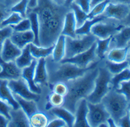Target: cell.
I'll use <instances>...</instances> for the list:
<instances>
[{"label": "cell", "instance_id": "6da1fadb", "mask_svg": "<svg viewBox=\"0 0 130 127\" xmlns=\"http://www.w3.org/2000/svg\"><path fill=\"white\" fill-rule=\"evenodd\" d=\"M99 72L96 66L88 70L85 74L66 83L68 92L64 97L62 107L75 114L77 102L80 99L86 98L94 88L95 79Z\"/></svg>", "mask_w": 130, "mask_h": 127}, {"label": "cell", "instance_id": "7a4b0ae2", "mask_svg": "<svg viewBox=\"0 0 130 127\" xmlns=\"http://www.w3.org/2000/svg\"><path fill=\"white\" fill-rule=\"evenodd\" d=\"M97 63L89 66L87 68H80L71 63H61L60 65L51 64L48 72V80L50 83L54 85L58 82L67 83V81L74 80L83 75L88 70L94 67Z\"/></svg>", "mask_w": 130, "mask_h": 127}, {"label": "cell", "instance_id": "3957f363", "mask_svg": "<svg viewBox=\"0 0 130 127\" xmlns=\"http://www.w3.org/2000/svg\"><path fill=\"white\" fill-rule=\"evenodd\" d=\"M65 14H59L40 23L39 40L40 46L47 47L54 45L61 35Z\"/></svg>", "mask_w": 130, "mask_h": 127}, {"label": "cell", "instance_id": "277c9868", "mask_svg": "<svg viewBox=\"0 0 130 127\" xmlns=\"http://www.w3.org/2000/svg\"><path fill=\"white\" fill-rule=\"evenodd\" d=\"M101 102L110 117L118 124L119 120L128 112V101L124 94L115 90H109Z\"/></svg>", "mask_w": 130, "mask_h": 127}, {"label": "cell", "instance_id": "5b68a950", "mask_svg": "<svg viewBox=\"0 0 130 127\" xmlns=\"http://www.w3.org/2000/svg\"><path fill=\"white\" fill-rule=\"evenodd\" d=\"M96 37L91 33L83 35L81 38H72L65 36V56L70 58L89 50L96 41Z\"/></svg>", "mask_w": 130, "mask_h": 127}, {"label": "cell", "instance_id": "8992f818", "mask_svg": "<svg viewBox=\"0 0 130 127\" xmlns=\"http://www.w3.org/2000/svg\"><path fill=\"white\" fill-rule=\"evenodd\" d=\"M111 73L107 69L99 68V72L95 79L94 88L86 97V100L92 104L101 102L102 98L109 91V83L111 81Z\"/></svg>", "mask_w": 130, "mask_h": 127}, {"label": "cell", "instance_id": "52a82bcc", "mask_svg": "<svg viewBox=\"0 0 130 127\" xmlns=\"http://www.w3.org/2000/svg\"><path fill=\"white\" fill-rule=\"evenodd\" d=\"M109 117L110 114L102 102L92 104L88 102L87 120L90 126H99L102 123H105Z\"/></svg>", "mask_w": 130, "mask_h": 127}, {"label": "cell", "instance_id": "ba28073f", "mask_svg": "<svg viewBox=\"0 0 130 127\" xmlns=\"http://www.w3.org/2000/svg\"><path fill=\"white\" fill-rule=\"evenodd\" d=\"M8 87L13 94L18 95L22 98L37 102L40 99L39 94L31 91L26 82L21 77L17 80H10L8 81Z\"/></svg>", "mask_w": 130, "mask_h": 127}, {"label": "cell", "instance_id": "9c48e42d", "mask_svg": "<svg viewBox=\"0 0 130 127\" xmlns=\"http://www.w3.org/2000/svg\"><path fill=\"white\" fill-rule=\"evenodd\" d=\"M96 42H95L89 50L79 53L72 58H63L61 61H60V63H71L76 65L80 68H87L89 67V64L95 60L96 56Z\"/></svg>", "mask_w": 130, "mask_h": 127}, {"label": "cell", "instance_id": "30bf717a", "mask_svg": "<svg viewBox=\"0 0 130 127\" xmlns=\"http://www.w3.org/2000/svg\"><path fill=\"white\" fill-rule=\"evenodd\" d=\"M123 25H116L114 23H104L102 21L95 23L91 28V33L98 39L104 40L116 35L118 31L123 29Z\"/></svg>", "mask_w": 130, "mask_h": 127}, {"label": "cell", "instance_id": "8fae6325", "mask_svg": "<svg viewBox=\"0 0 130 127\" xmlns=\"http://www.w3.org/2000/svg\"><path fill=\"white\" fill-rule=\"evenodd\" d=\"M0 79L5 80H17L21 77L22 69H20L13 61H5L0 56Z\"/></svg>", "mask_w": 130, "mask_h": 127}, {"label": "cell", "instance_id": "7c38bea8", "mask_svg": "<svg viewBox=\"0 0 130 127\" xmlns=\"http://www.w3.org/2000/svg\"><path fill=\"white\" fill-rule=\"evenodd\" d=\"M129 12V5L121 3H112L110 2L102 14L106 18L123 21L127 17Z\"/></svg>", "mask_w": 130, "mask_h": 127}, {"label": "cell", "instance_id": "4fadbf2b", "mask_svg": "<svg viewBox=\"0 0 130 127\" xmlns=\"http://www.w3.org/2000/svg\"><path fill=\"white\" fill-rule=\"evenodd\" d=\"M87 115H88V101L86 98L80 99L76 104V109L75 112V120L73 126H90L87 120Z\"/></svg>", "mask_w": 130, "mask_h": 127}, {"label": "cell", "instance_id": "5bb4252c", "mask_svg": "<svg viewBox=\"0 0 130 127\" xmlns=\"http://www.w3.org/2000/svg\"><path fill=\"white\" fill-rule=\"evenodd\" d=\"M22 50L17 47L10 38L4 42L0 56L5 61H13L21 55Z\"/></svg>", "mask_w": 130, "mask_h": 127}, {"label": "cell", "instance_id": "9a60e30c", "mask_svg": "<svg viewBox=\"0 0 130 127\" xmlns=\"http://www.w3.org/2000/svg\"><path fill=\"white\" fill-rule=\"evenodd\" d=\"M10 119L9 120L7 126L10 127H29L30 126L29 117L21 107L18 109L10 110Z\"/></svg>", "mask_w": 130, "mask_h": 127}, {"label": "cell", "instance_id": "2e32d148", "mask_svg": "<svg viewBox=\"0 0 130 127\" xmlns=\"http://www.w3.org/2000/svg\"><path fill=\"white\" fill-rule=\"evenodd\" d=\"M37 63V61L35 59V60H33V61L31 62V64L29 67L23 68L21 77L26 82L31 91L37 93V94H40L41 93V89L38 86H37V84L35 83V81H34L35 70Z\"/></svg>", "mask_w": 130, "mask_h": 127}, {"label": "cell", "instance_id": "e0dca14e", "mask_svg": "<svg viewBox=\"0 0 130 127\" xmlns=\"http://www.w3.org/2000/svg\"><path fill=\"white\" fill-rule=\"evenodd\" d=\"M10 39L16 46L22 50L26 45L34 42L35 36L31 30L26 31H13Z\"/></svg>", "mask_w": 130, "mask_h": 127}, {"label": "cell", "instance_id": "ac0fdd59", "mask_svg": "<svg viewBox=\"0 0 130 127\" xmlns=\"http://www.w3.org/2000/svg\"><path fill=\"white\" fill-rule=\"evenodd\" d=\"M76 29V20L74 12L72 10H70L64 15L61 35L66 37H70L72 38H76L77 37L75 33Z\"/></svg>", "mask_w": 130, "mask_h": 127}, {"label": "cell", "instance_id": "d6986e66", "mask_svg": "<svg viewBox=\"0 0 130 127\" xmlns=\"http://www.w3.org/2000/svg\"><path fill=\"white\" fill-rule=\"evenodd\" d=\"M0 99L5 102L12 109H18L20 106L8 87V80L0 79Z\"/></svg>", "mask_w": 130, "mask_h": 127}, {"label": "cell", "instance_id": "ffe728a7", "mask_svg": "<svg viewBox=\"0 0 130 127\" xmlns=\"http://www.w3.org/2000/svg\"><path fill=\"white\" fill-rule=\"evenodd\" d=\"M48 80L46 61L45 58H39L35 70L34 81L36 84H46Z\"/></svg>", "mask_w": 130, "mask_h": 127}, {"label": "cell", "instance_id": "44dd1931", "mask_svg": "<svg viewBox=\"0 0 130 127\" xmlns=\"http://www.w3.org/2000/svg\"><path fill=\"white\" fill-rule=\"evenodd\" d=\"M51 113L57 118L62 119L66 123L67 126H73L75 120V114L72 113L70 110L63 107L62 106L54 107L51 110Z\"/></svg>", "mask_w": 130, "mask_h": 127}, {"label": "cell", "instance_id": "7402d4cb", "mask_svg": "<svg viewBox=\"0 0 130 127\" xmlns=\"http://www.w3.org/2000/svg\"><path fill=\"white\" fill-rule=\"evenodd\" d=\"M13 95L15 100L18 102L20 107L24 110V113L29 118L38 111L37 105L36 104L35 100L26 99L21 97L18 95H15V94H13Z\"/></svg>", "mask_w": 130, "mask_h": 127}, {"label": "cell", "instance_id": "603a6c76", "mask_svg": "<svg viewBox=\"0 0 130 127\" xmlns=\"http://www.w3.org/2000/svg\"><path fill=\"white\" fill-rule=\"evenodd\" d=\"M53 60L55 62H60L65 56V36L61 35L53 46Z\"/></svg>", "mask_w": 130, "mask_h": 127}, {"label": "cell", "instance_id": "cb8c5ba5", "mask_svg": "<svg viewBox=\"0 0 130 127\" xmlns=\"http://www.w3.org/2000/svg\"><path fill=\"white\" fill-rule=\"evenodd\" d=\"M33 60H35V58L31 54L29 44H28L22 49L21 55L15 60V62L20 69H22L24 67H29Z\"/></svg>", "mask_w": 130, "mask_h": 127}, {"label": "cell", "instance_id": "d4e9b609", "mask_svg": "<svg viewBox=\"0 0 130 127\" xmlns=\"http://www.w3.org/2000/svg\"><path fill=\"white\" fill-rule=\"evenodd\" d=\"M27 18L29 19L30 23H31V31L33 32L35 36L34 40V44L40 46V40H39V34H40V23L37 15L35 12L28 10L27 11Z\"/></svg>", "mask_w": 130, "mask_h": 127}, {"label": "cell", "instance_id": "484cf974", "mask_svg": "<svg viewBox=\"0 0 130 127\" xmlns=\"http://www.w3.org/2000/svg\"><path fill=\"white\" fill-rule=\"evenodd\" d=\"M107 18L104 16L103 15H98L96 17L91 18V19H87L83 25L76 29L75 33L76 35L78 36H83L85 35H88L91 33V28L92 27V26L95 24V23L100 22V21H103L104 20H105Z\"/></svg>", "mask_w": 130, "mask_h": 127}, {"label": "cell", "instance_id": "4316f807", "mask_svg": "<svg viewBox=\"0 0 130 127\" xmlns=\"http://www.w3.org/2000/svg\"><path fill=\"white\" fill-rule=\"evenodd\" d=\"M129 51V47H116L111 50L107 55V58L109 61L115 63H121L126 60L127 53Z\"/></svg>", "mask_w": 130, "mask_h": 127}, {"label": "cell", "instance_id": "83f0119b", "mask_svg": "<svg viewBox=\"0 0 130 127\" xmlns=\"http://www.w3.org/2000/svg\"><path fill=\"white\" fill-rule=\"evenodd\" d=\"M53 46L47 47H42V46H37L35 45L34 43H30L29 44V49L30 52L31 56L36 58H46L48 57L49 56H51L53 53Z\"/></svg>", "mask_w": 130, "mask_h": 127}, {"label": "cell", "instance_id": "f1b7e54d", "mask_svg": "<svg viewBox=\"0 0 130 127\" xmlns=\"http://www.w3.org/2000/svg\"><path fill=\"white\" fill-rule=\"evenodd\" d=\"M113 40L116 47H124L130 40V26L124 27L120 32L113 36Z\"/></svg>", "mask_w": 130, "mask_h": 127}, {"label": "cell", "instance_id": "f546056e", "mask_svg": "<svg viewBox=\"0 0 130 127\" xmlns=\"http://www.w3.org/2000/svg\"><path fill=\"white\" fill-rule=\"evenodd\" d=\"M70 8L74 12L75 18V20H76V26H77V28L80 27L84 23V22L88 19V13L85 12L75 2L72 3L70 6Z\"/></svg>", "mask_w": 130, "mask_h": 127}, {"label": "cell", "instance_id": "4dcf8cb0", "mask_svg": "<svg viewBox=\"0 0 130 127\" xmlns=\"http://www.w3.org/2000/svg\"><path fill=\"white\" fill-rule=\"evenodd\" d=\"M30 126L46 127L48 124V118L44 113L38 111L29 118Z\"/></svg>", "mask_w": 130, "mask_h": 127}, {"label": "cell", "instance_id": "1f68e13d", "mask_svg": "<svg viewBox=\"0 0 130 127\" xmlns=\"http://www.w3.org/2000/svg\"><path fill=\"white\" fill-rule=\"evenodd\" d=\"M112 37L110 36L107 37V39L100 40V39H96V55L100 58H103L105 57V53L107 52L110 41L112 40Z\"/></svg>", "mask_w": 130, "mask_h": 127}, {"label": "cell", "instance_id": "d6a6232c", "mask_svg": "<svg viewBox=\"0 0 130 127\" xmlns=\"http://www.w3.org/2000/svg\"><path fill=\"white\" fill-rule=\"evenodd\" d=\"M128 81H130V69L127 67L121 72L115 75V76L111 78L110 83L115 88H118L121 83Z\"/></svg>", "mask_w": 130, "mask_h": 127}, {"label": "cell", "instance_id": "836d02e7", "mask_svg": "<svg viewBox=\"0 0 130 127\" xmlns=\"http://www.w3.org/2000/svg\"><path fill=\"white\" fill-rule=\"evenodd\" d=\"M29 0H21L10 9V12H17L23 18H27Z\"/></svg>", "mask_w": 130, "mask_h": 127}, {"label": "cell", "instance_id": "e575fe53", "mask_svg": "<svg viewBox=\"0 0 130 127\" xmlns=\"http://www.w3.org/2000/svg\"><path fill=\"white\" fill-rule=\"evenodd\" d=\"M107 67V69L110 71V72L113 75H116L119 72H121V71H123L126 68L129 67V64L128 61H124L123 62L121 63H115L110 61H107L106 62Z\"/></svg>", "mask_w": 130, "mask_h": 127}, {"label": "cell", "instance_id": "d590c367", "mask_svg": "<svg viewBox=\"0 0 130 127\" xmlns=\"http://www.w3.org/2000/svg\"><path fill=\"white\" fill-rule=\"evenodd\" d=\"M110 2V0H105L100 3L96 5L94 7H93L91 9L90 12L88 13V19H91V18H94L98 15H102V13L104 12L105 8H106L107 5L109 4Z\"/></svg>", "mask_w": 130, "mask_h": 127}, {"label": "cell", "instance_id": "8d00e7d4", "mask_svg": "<svg viewBox=\"0 0 130 127\" xmlns=\"http://www.w3.org/2000/svg\"><path fill=\"white\" fill-rule=\"evenodd\" d=\"M23 18L21 17L17 12H10V14L2 21V28L5 27V26H12L14 25L18 24Z\"/></svg>", "mask_w": 130, "mask_h": 127}, {"label": "cell", "instance_id": "74e56055", "mask_svg": "<svg viewBox=\"0 0 130 127\" xmlns=\"http://www.w3.org/2000/svg\"><path fill=\"white\" fill-rule=\"evenodd\" d=\"M12 32H13V29L10 26H5V27L0 29V54H1L4 42L5 41L6 39L10 37Z\"/></svg>", "mask_w": 130, "mask_h": 127}, {"label": "cell", "instance_id": "f35d334b", "mask_svg": "<svg viewBox=\"0 0 130 127\" xmlns=\"http://www.w3.org/2000/svg\"><path fill=\"white\" fill-rule=\"evenodd\" d=\"M13 31H26L31 30V23L28 18H23L18 24L12 26Z\"/></svg>", "mask_w": 130, "mask_h": 127}, {"label": "cell", "instance_id": "ab89813d", "mask_svg": "<svg viewBox=\"0 0 130 127\" xmlns=\"http://www.w3.org/2000/svg\"><path fill=\"white\" fill-rule=\"evenodd\" d=\"M121 88H115L116 91L124 94L128 102H130V81H124L120 84Z\"/></svg>", "mask_w": 130, "mask_h": 127}, {"label": "cell", "instance_id": "60d3db41", "mask_svg": "<svg viewBox=\"0 0 130 127\" xmlns=\"http://www.w3.org/2000/svg\"><path fill=\"white\" fill-rule=\"evenodd\" d=\"M53 92L65 97L66 94L68 92V88H67L66 83L58 82V83H55L54 86H53Z\"/></svg>", "mask_w": 130, "mask_h": 127}, {"label": "cell", "instance_id": "b9f144b4", "mask_svg": "<svg viewBox=\"0 0 130 127\" xmlns=\"http://www.w3.org/2000/svg\"><path fill=\"white\" fill-rule=\"evenodd\" d=\"M64 97L53 92L50 97V102L54 107H61L64 104Z\"/></svg>", "mask_w": 130, "mask_h": 127}, {"label": "cell", "instance_id": "7bdbcfd3", "mask_svg": "<svg viewBox=\"0 0 130 127\" xmlns=\"http://www.w3.org/2000/svg\"><path fill=\"white\" fill-rule=\"evenodd\" d=\"M10 14V10L4 4L3 1H0V29L2 28V21Z\"/></svg>", "mask_w": 130, "mask_h": 127}, {"label": "cell", "instance_id": "ee69618b", "mask_svg": "<svg viewBox=\"0 0 130 127\" xmlns=\"http://www.w3.org/2000/svg\"><path fill=\"white\" fill-rule=\"evenodd\" d=\"M12 107L9 104L6 103L5 102L0 99V113L4 116H5L7 119H10V110Z\"/></svg>", "mask_w": 130, "mask_h": 127}, {"label": "cell", "instance_id": "f6af8a7d", "mask_svg": "<svg viewBox=\"0 0 130 127\" xmlns=\"http://www.w3.org/2000/svg\"><path fill=\"white\" fill-rule=\"evenodd\" d=\"M90 2L91 0H75L73 2L79 6L85 12L89 13L91 10Z\"/></svg>", "mask_w": 130, "mask_h": 127}, {"label": "cell", "instance_id": "bcb514c9", "mask_svg": "<svg viewBox=\"0 0 130 127\" xmlns=\"http://www.w3.org/2000/svg\"><path fill=\"white\" fill-rule=\"evenodd\" d=\"M117 126L121 127H130V116L129 111L118 122Z\"/></svg>", "mask_w": 130, "mask_h": 127}, {"label": "cell", "instance_id": "7dc6e473", "mask_svg": "<svg viewBox=\"0 0 130 127\" xmlns=\"http://www.w3.org/2000/svg\"><path fill=\"white\" fill-rule=\"evenodd\" d=\"M47 127H64L67 126V124L61 118H56L54 119L52 121H51L50 123H48L47 124Z\"/></svg>", "mask_w": 130, "mask_h": 127}, {"label": "cell", "instance_id": "c3c4849f", "mask_svg": "<svg viewBox=\"0 0 130 127\" xmlns=\"http://www.w3.org/2000/svg\"><path fill=\"white\" fill-rule=\"evenodd\" d=\"M4 4L10 10L12 6L15 5L16 3H18V2H20L21 0H2Z\"/></svg>", "mask_w": 130, "mask_h": 127}, {"label": "cell", "instance_id": "681fc988", "mask_svg": "<svg viewBox=\"0 0 130 127\" xmlns=\"http://www.w3.org/2000/svg\"><path fill=\"white\" fill-rule=\"evenodd\" d=\"M9 119H7L5 116L0 113V127H6L8 125Z\"/></svg>", "mask_w": 130, "mask_h": 127}, {"label": "cell", "instance_id": "f907efd6", "mask_svg": "<svg viewBox=\"0 0 130 127\" xmlns=\"http://www.w3.org/2000/svg\"><path fill=\"white\" fill-rule=\"evenodd\" d=\"M38 0H29V4H28V9L27 10H31L35 7L37 4Z\"/></svg>", "mask_w": 130, "mask_h": 127}, {"label": "cell", "instance_id": "816d5d0a", "mask_svg": "<svg viewBox=\"0 0 130 127\" xmlns=\"http://www.w3.org/2000/svg\"><path fill=\"white\" fill-rule=\"evenodd\" d=\"M107 123L108 125V126H111V127H116L117 126V124L116 123V122L114 121V120L112 119L111 117H109L107 120Z\"/></svg>", "mask_w": 130, "mask_h": 127}, {"label": "cell", "instance_id": "f5cc1de1", "mask_svg": "<svg viewBox=\"0 0 130 127\" xmlns=\"http://www.w3.org/2000/svg\"><path fill=\"white\" fill-rule=\"evenodd\" d=\"M110 2L112 3H121L127 5H130V0H110Z\"/></svg>", "mask_w": 130, "mask_h": 127}, {"label": "cell", "instance_id": "db71d44e", "mask_svg": "<svg viewBox=\"0 0 130 127\" xmlns=\"http://www.w3.org/2000/svg\"><path fill=\"white\" fill-rule=\"evenodd\" d=\"M103 1H105V0H91V2H90L91 9L93 7H94L96 5H97V4H99V3H100V2H103Z\"/></svg>", "mask_w": 130, "mask_h": 127}, {"label": "cell", "instance_id": "11a10c76", "mask_svg": "<svg viewBox=\"0 0 130 127\" xmlns=\"http://www.w3.org/2000/svg\"><path fill=\"white\" fill-rule=\"evenodd\" d=\"M52 1L58 5H64L65 0H52Z\"/></svg>", "mask_w": 130, "mask_h": 127}, {"label": "cell", "instance_id": "9f6ffc18", "mask_svg": "<svg viewBox=\"0 0 130 127\" xmlns=\"http://www.w3.org/2000/svg\"><path fill=\"white\" fill-rule=\"evenodd\" d=\"M129 14H128L127 17L124 19L125 23H126V25H130V5H129Z\"/></svg>", "mask_w": 130, "mask_h": 127}, {"label": "cell", "instance_id": "6f0895ef", "mask_svg": "<svg viewBox=\"0 0 130 127\" xmlns=\"http://www.w3.org/2000/svg\"><path fill=\"white\" fill-rule=\"evenodd\" d=\"M75 0H65V3H64V6L66 7H70V6L71 5L72 3L74 2Z\"/></svg>", "mask_w": 130, "mask_h": 127}, {"label": "cell", "instance_id": "680465c9", "mask_svg": "<svg viewBox=\"0 0 130 127\" xmlns=\"http://www.w3.org/2000/svg\"><path fill=\"white\" fill-rule=\"evenodd\" d=\"M129 116H130V109H129Z\"/></svg>", "mask_w": 130, "mask_h": 127}, {"label": "cell", "instance_id": "91938a15", "mask_svg": "<svg viewBox=\"0 0 130 127\" xmlns=\"http://www.w3.org/2000/svg\"><path fill=\"white\" fill-rule=\"evenodd\" d=\"M1 69H1V67H0V71H1Z\"/></svg>", "mask_w": 130, "mask_h": 127}, {"label": "cell", "instance_id": "94428289", "mask_svg": "<svg viewBox=\"0 0 130 127\" xmlns=\"http://www.w3.org/2000/svg\"><path fill=\"white\" fill-rule=\"evenodd\" d=\"M129 45H130V40H129Z\"/></svg>", "mask_w": 130, "mask_h": 127}]
</instances>
